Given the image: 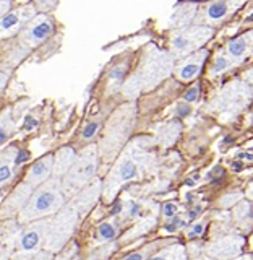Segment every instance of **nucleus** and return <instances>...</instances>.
<instances>
[{"label":"nucleus","instance_id":"8","mask_svg":"<svg viewBox=\"0 0 253 260\" xmlns=\"http://www.w3.org/2000/svg\"><path fill=\"white\" fill-rule=\"evenodd\" d=\"M211 36H213V28L209 26L180 28L170 41V52L174 57H187L201 47Z\"/></svg>","mask_w":253,"mask_h":260},{"label":"nucleus","instance_id":"22","mask_svg":"<svg viewBox=\"0 0 253 260\" xmlns=\"http://www.w3.org/2000/svg\"><path fill=\"white\" fill-rule=\"evenodd\" d=\"M150 260H187V249L182 244H170V246L161 249L158 254L150 257Z\"/></svg>","mask_w":253,"mask_h":260},{"label":"nucleus","instance_id":"18","mask_svg":"<svg viewBox=\"0 0 253 260\" xmlns=\"http://www.w3.org/2000/svg\"><path fill=\"white\" fill-rule=\"evenodd\" d=\"M251 46H253V31H248V32H245V35L229 41V44L226 46L224 54L229 57L235 65H237L247 57Z\"/></svg>","mask_w":253,"mask_h":260},{"label":"nucleus","instance_id":"33","mask_svg":"<svg viewBox=\"0 0 253 260\" xmlns=\"http://www.w3.org/2000/svg\"><path fill=\"white\" fill-rule=\"evenodd\" d=\"M198 93H200L198 86H193V88H190L189 91H187V93L184 94V98H185L187 101L193 103V101H197V100H198Z\"/></svg>","mask_w":253,"mask_h":260},{"label":"nucleus","instance_id":"38","mask_svg":"<svg viewBox=\"0 0 253 260\" xmlns=\"http://www.w3.org/2000/svg\"><path fill=\"white\" fill-rule=\"evenodd\" d=\"M36 125H38V120H36V119L26 117V124H24V130H28V132H29V130H32Z\"/></svg>","mask_w":253,"mask_h":260},{"label":"nucleus","instance_id":"37","mask_svg":"<svg viewBox=\"0 0 253 260\" xmlns=\"http://www.w3.org/2000/svg\"><path fill=\"white\" fill-rule=\"evenodd\" d=\"M26 159H28V153L18 151V154H16V158H15V165H21V162H24Z\"/></svg>","mask_w":253,"mask_h":260},{"label":"nucleus","instance_id":"19","mask_svg":"<svg viewBox=\"0 0 253 260\" xmlns=\"http://www.w3.org/2000/svg\"><path fill=\"white\" fill-rule=\"evenodd\" d=\"M23 231V228L15 223V221H5L2 226V260H8L12 258V255L15 254L16 244H18L20 234Z\"/></svg>","mask_w":253,"mask_h":260},{"label":"nucleus","instance_id":"34","mask_svg":"<svg viewBox=\"0 0 253 260\" xmlns=\"http://www.w3.org/2000/svg\"><path fill=\"white\" fill-rule=\"evenodd\" d=\"M185 226V223L182 221V219H178V218H174L172 219V223H169V224H166V231H175V230H178V228H184Z\"/></svg>","mask_w":253,"mask_h":260},{"label":"nucleus","instance_id":"29","mask_svg":"<svg viewBox=\"0 0 253 260\" xmlns=\"http://www.w3.org/2000/svg\"><path fill=\"white\" fill-rule=\"evenodd\" d=\"M124 75H125V67H122V65H119V67H116V69L112 70V73H111V77H109L111 83L119 85L120 81H122V78H124Z\"/></svg>","mask_w":253,"mask_h":260},{"label":"nucleus","instance_id":"12","mask_svg":"<svg viewBox=\"0 0 253 260\" xmlns=\"http://www.w3.org/2000/svg\"><path fill=\"white\" fill-rule=\"evenodd\" d=\"M34 18H36L34 5H24L16 8L13 12L10 10L8 15L2 16V24H0V28H2V39L10 38L16 35V32H21L23 28Z\"/></svg>","mask_w":253,"mask_h":260},{"label":"nucleus","instance_id":"41","mask_svg":"<svg viewBox=\"0 0 253 260\" xmlns=\"http://www.w3.org/2000/svg\"><path fill=\"white\" fill-rule=\"evenodd\" d=\"M200 213H201V208H200V207H197V208H193V210L190 211L189 216H190V218H195V216L200 215Z\"/></svg>","mask_w":253,"mask_h":260},{"label":"nucleus","instance_id":"32","mask_svg":"<svg viewBox=\"0 0 253 260\" xmlns=\"http://www.w3.org/2000/svg\"><path fill=\"white\" fill-rule=\"evenodd\" d=\"M97 128H99V124H97V122H93V124L86 125L85 130H83V138H91V137H94Z\"/></svg>","mask_w":253,"mask_h":260},{"label":"nucleus","instance_id":"30","mask_svg":"<svg viewBox=\"0 0 253 260\" xmlns=\"http://www.w3.org/2000/svg\"><path fill=\"white\" fill-rule=\"evenodd\" d=\"M177 213H178V205L174 202L166 203L164 208H162V215H164V218H174Z\"/></svg>","mask_w":253,"mask_h":260},{"label":"nucleus","instance_id":"14","mask_svg":"<svg viewBox=\"0 0 253 260\" xmlns=\"http://www.w3.org/2000/svg\"><path fill=\"white\" fill-rule=\"evenodd\" d=\"M32 192H34V187H31L28 182L20 184L12 192L10 199L4 200V203H2V218L5 219L7 216H13L15 213L20 215L23 211V208L26 207V203L29 202Z\"/></svg>","mask_w":253,"mask_h":260},{"label":"nucleus","instance_id":"40","mask_svg":"<svg viewBox=\"0 0 253 260\" xmlns=\"http://www.w3.org/2000/svg\"><path fill=\"white\" fill-rule=\"evenodd\" d=\"M10 5L12 4H8V2H2V16H5V15H8V8H10Z\"/></svg>","mask_w":253,"mask_h":260},{"label":"nucleus","instance_id":"3","mask_svg":"<svg viewBox=\"0 0 253 260\" xmlns=\"http://www.w3.org/2000/svg\"><path fill=\"white\" fill-rule=\"evenodd\" d=\"M174 69V59L172 55L166 52H159L156 47L153 49V52L144 57L143 63L140 65V72L138 75L133 77L132 80L125 85V93L130 96H136L143 88L150 89L156 86L159 81L167 77Z\"/></svg>","mask_w":253,"mask_h":260},{"label":"nucleus","instance_id":"25","mask_svg":"<svg viewBox=\"0 0 253 260\" xmlns=\"http://www.w3.org/2000/svg\"><path fill=\"white\" fill-rule=\"evenodd\" d=\"M156 223V216H151V218H148L146 221H143V223H140V224H136L135 228L130 233H127V241L128 239H132V238H138L140 234H143V233H146V231H150L151 230V226Z\"/></svg>","mask_w":253,"mask_h":260},{"label":"nucleus","instance_id":"11","mask_svg":"<svg viewBox=\"0 0 253 260\" xmlns=\"http://www.w3.org/2000/svg\"><path fill=\"white\" fill-rule=\"evenodd\" d=\"M54 32V21L47 15H38L20 32V43L28 47H36Z\"/></svg>","mask_w":253,"mask_h":260},{"label":"nucleus","instance_id":"6","mask_svg":"<svg viewBox=\"0 0 253 260\" xmlns=\"http://www.w3.org/2000/svg\"><path fill=\"white\" fill-rule=\"evenodd\" d=\"M251 89L247 81H234L211 101V111L226 119H232L250 103Z\"/></svg>","mask_w":253,"mask_h":260},{"label":"nucleus","instance_id":"35","mask_svg":"<svg viewBox=\"0 0 253 260\" xmlns=\"http://www.w3.org/2000/svg\"><path fill=\"white\" fill-rule=\"evenodd\" d=\"M32 260H54V254L49 250H41L39 254L34 255V258Z\"/></svg>","mask_w":253,"mask_h":260},{"label":"nucleus","instance_id":"15","mask_svg":"<svg viewBox=\"0 0 253 260\" xmlns=\"http://www.w3.org/2000/svg\"><path fill=\"white\" fill-rule=\"evenodd\" d=\"M208 49H200L198 52H195L192 55H189L184 62L178 63V67L175 70L177 78L187 83V81H192L193 78L198 77V73L201 72V67L205 60L208 59Z\"/></svg>","mask_w":253,"mask_h":260},{"label":"nucleus","instance_id":"7","mask_svg":"<svg viewBox=\"0 0 253 260\" xmlns=\"http://www.w3.org/2000/svg\"><path fill=\"white\" fill-rule=\"evenodd\" d=\"M52 223L51 218L38 219L32 221L23 228V231L20 234L18 244H16L15 254L12 255L10 260H32L36 254H39L41 249L44 247L49 228Z\"/></svg>","mask_w":253,"mask_h":260},{"label":"nucleus","instance_id":"17","mask_svg":"<svg viewBox=\"0 0 253 260\" xmlns=\"http://www.w3.org/2000/svg\"><path fill=\"white\" fill-rule=\"evenodd\" d=\"M101 193H102V184L96 179L93 184L86 185L83 190L78 192L75 197L71 199L70 203L78 210L80 215H85V213H88V211H89V208L94 205L96 200L99 199Z\"/></svg>","mask_w":253,"mask_h":260},{"label":"nucleus","instance_id":"45","mask_svg":"<svg viewBox=\"0 0 253 260\" xmlns=\"http://www.w3.org/2000/svg\"><path fill=\"white\" fill-rule=\"evenodd\" d=\"M193 260H214V258H211V257H208V255H205V254H201V255H198V257H195Z\"/></svg>","mask_w":253,"mask_h":260},{"label":"nucleus","instance_id":"2","mask_svg":"<svg viewBox=\"0 0 253 260\" xmlns=\"http://www.w3.org/2000/svg\"><path fill=\"white\" fill-rule=\"evenodd\" d=\"M65 199L67 195L63 192L62 181L51 177L47 182L34 189L26 207L18 215V221L21 224H29L38 219L55 216L65 207Z\"/></svg>","mask_w":253,"mask_h":260},{"label":"nucleus","instance_id":"27","mask_svg":"<svg viewBox=\"0 0 253 260\" xmlns=\"http://www.w3.org/2000/svg\"><path fill=\"white\" fill-rule=\"evenodd\" d=\"M154 249H156V244H150V246H146L143 250H136V252H133V254L127 255L125 258H122V260H146L150 257L151 250H154Z\"/></svg>","mask_w":253,"mask_h":260},{"label":"nucleus","instance_id":"42","mask_svg":"<svg viewBox=\"0 0 253 260\" xmlns=\"http://www.w3.org/2000/svg\"><path fill=\"white\" fill-rule=\"evenodd\" d=\"M245 195H247V197H250V199H253V182L248 185V189H247Z\"/></svg>","mask_w":253,"mask_h":260},{"label":"nucleus","instance_id":"9","mask_svg":"<svg viewBox=\"0 0 253 260\" xmlns=\"http://www.w3.org/2000/svg\"><path fill=\"white\" fill-rule=\"evenodd\" d=\"M245 238L237 234L221 236L214 241H209L203 246V254L214 258V260H232L242 254Z\"/></svg>","mask_w":253,"mask_h":260},{"label":"nucleus","instance_id":"39","mask_svg":"<svg viewBox=\"0 0 253 260\" xmlns=\"http://www.w3.org/2000/svg\"><path fill=\"white\" fill-rule=\"evenodd\" d=\"M243 80H245L247 83H250L251 88H253V69H250V70H247L245 73H243Z\"/></svg>","mask_w":253,"mask_h":260},{"label":"nucleus","instance_id":"21","mask_svg":"<svg viewBox=\"0 0 253 260\" xmlns=\"http://www.w3.org/2000/svg\"><path fill=\"white\" fill-rule=\"evenodd\" d=\"M120 231V224L117 219H105V221H102L99 226H97V230H96V241L97 242H109L112 241L116 236L119 234Z\"/></svg>","mask_w":253,"mask_h":260},{"label":"nucleus","instance_id":"13","mask_svg":"<svg viewBox=\"0 0 253 260\" xmlns=\"http://www.w3.org/2000/svg\"><path fill=\"white\" fill-rule=\"evenodd\" d=\"M242 5H243V2H211V4H206L201 10V20L211 28V26H214V24L223 23L227 16H231L234 12H237Z\"/></svg>","mask_w":253,"mask_h":260},{"label":"nucleus","instance_id":"43","mask_svg":"<svg viewBox=\"0 0 253 260\" xmlns=\"http://www.w3.org/2000/svg\"><path fill=\"white\" fill-rule=\"evenodd\" d=\"M232 260H253V255L247 254V255H240V257H237V258H232Z\"/></svg>","mask_w":253,"mask_h":260},{"label":"nucleus","instance_id":"4","mask_svg":"<svg viewBox=\"0 0 253 260\" xmlns=\"http://www.w3.org/2000/svg\"><path fill=\"white\" fill-rule=\"evenodd\" d=\"M96 168H97V148L96 145H89L78 154L71 169L62 179L65 195L67 197H75L78 190L81 192L86 185H89L91 179L96 174Z\"/></svg>","mask_w":253,"mask_h":260},{"label":"nucleus","instance_id":"28","mask_svg":"<svg viewBox=\"0 0 253 260\" xmlns=\"http://www.w3.org/2000/svg\"><path fill=\"white\" fill-rule=\"evenodd\" d=\"M203 231H205V223L203 221H198V223H193L190 228H189V231H187V238H197V236H200Z\"/></svg>","mask_w":253,"mask_h":260},{"label":"nucleus","instance_id":"20","mask_svg":"<svg viewBox=\"0 0 253 260\" xmlns=\"http://www.w3.org/2000/svg\"><path fill=\"white\" fill-rule=\"evenodd\" d=\"M77 159V154L71 148H62L59 150V153L54 156V174L52 177H65L67 173L71 169L73 162Z\"/></svg>","mask_w":253,"mask_h":260},{"label":"nucleus","instance_id":"46","mask_svg":"<svg viewBox=\"0 0 253 260\" xmlns=\"http://www.w3.org/2000/svg\"><path fill=\"white\" fill-rule=\"evenodd\" d=\"M5 81H7V73L5 70H2V89L5 88Z\"/></svg>","mask_w":253,"mask_h":260},{"label":"nucleus","instance_id":"31","mask_svg":"<svg viewBox=\"0 0 253 260\" xmlns=\"http://www.w3.org/2000/svg\"><path fill=\"white\" fill-rule=\"evenodd\" d=\"M128 211H127V218H133V216H136V215H140V210H141V205L140 203H136V202H130L128 203V208H127Z\"/></svg>","mask_w":253,"mask_h":260},{"label":"nucleus","instance_id":"44","mask_svg":"<svg viewBox=\"0 0 253 260\" xmlns=\"http://www.w3.org/2000/svg\"><path fill=\"white\" fill-rule=\"evenodd\" d=\"M239 158L240 159H253V156H251V154H248V153H240Z\"/></svg>","mask_w":253,"mask_h":260},{"label":"nucleus","instance_id":"26","mask_svg":"<svg viewBox=\"0 0 253 260\" xmlns=\"http://www.w3.org/2000/svg\"><path fill=\"white\" fill-rule=\"evenodd\" d=\"M8 114H10V111H4L2 114V127H0V143L2 145H5L7 137L10 135L13 130V122L12 119L8 120Z\"/></svg>","mask_w":253,"mask_h":260},{"label":"nucleus","instance_id":"23","mask_svg":"<svg viewBox=\"0 0 253 260\" xmlns=\"http://www.w3.org/2000/svg\"><path fill=\"white\" fill-rule=\"evenodd\" d=\"M16 154H18V153H16ZM15 158H16V156H15ZM15 158H10V159H8L7 153H5V151L2 153V165H0V182H2V185H5L8 181H12L13 176H15V171H13Z\"/></svg>","mask_w":253,"mask_h":260},{"label":"nucleus","instance_id":"10","mask_svg":"<svg viewBox=\"0 0 253 260\" xmlns=\"http://www.w3.org/2000/svg\"><path fill=\"white\" fill-rule=\"evenodd\" d=\"M132 122H133V109L132 108L120 109L116 116L112 117L111 125L107 128V135H105V146H107L105 153L117 151L122 142L127 138V132H120V130H130Z\"/></svg>","mask_w":253,"mask_h":260},{"label":"nucleus","instance_id":"24","mask_svg":"<svg viewBox=\"0 0 253 260\" xmlns=\"http://www.w3.org/2000/svg\"><path fill=\"white\" fill-rule=\"evenodd\" d=\"M234 62L227 57L226 54H221V55H216V59L213 62V65L209 67V75L214 77V75H219V73H224L227 69L234 67Z\"/></svg>","mask_w":253,"mask_h":260},{"label":"nucleus","instance_id":"1","mask_svg":"<svg viewBox=\"0 0 253 260\" xmlns=\"http://www.w3.org/2000/svg\"><path fill=\"white\" fill-rule=\"evenodd\" d=\"M138 143H140V140L127 148V151L117 159L109 176L105 177L102 184V195L107 202L116 197L122 185L140 177L141 171L148 168L151 154L146 153V145L141 146Z\"/></svg>","mask_w":253,"mask_h":260},{"label":"nucleus","instance_id":"5","mask_svg":"<svg viewBox=\"0 0 253 260\" xmlns=\"http://www.w3.org/2000/svg\"><path fill=\"white\" fill-rule=\"evenodd\" d=\"M78 219H80V213L71 203L65 205L59 213L52 216V223L51 228H49L47 239L44 244V250L52 252V254L60 252L71 239L73 233L77 230Z\"/></svg>","mask_w":253,"mask_h":260},{"label":"nucleus","instance_id":"36","mask_svg":"<svg viewBox=\"0 0 253 260\" xmlns=\"http://www.w3.org/2000/svg\"><path fill=\"white\" fill-rule=\"evenodd\" d=\"M189 112H190V106H187L185 103H182V104H178V106H177V116H178V117H184V116H187Z\"/></svg>","mask_w":253,"mask_h":260},{"label":"nucleus","instance_id":"16","mask_svg":"<svg viewBox=\"0 0 253 260\" xmlns=\"http://www.w3.org/2000/svg\"><path fill=\"white\" fill-rule=\"evenodd\" d=\"M52 174H54V156L47 154V156L41 158L29 168L26 177H24V182H28L31 187L38 189L39 185L47 182Z\"/></svg>","mask_w":253,"mask_h":260}]
</instances>
